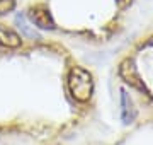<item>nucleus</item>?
<instances>
[{
	"label": "nucleus",
	"mask_w": 153,
	"mask_h": 145,
	"mask_svg": "<svg viewBox=\"0 0 153 145\" xmlns=\"http://www.w3.org/2000/svg\"><path fill=\"white\" fill-rule=\"evenodd\" d=\"M68 85H70L71 96L78 101H87L92 94V77L88 75L87 70L75 67L70 72L68 77Z\"/></svg>",
	"instance_id": "1"
},
{
	"label": "nucleus",
	"mask_w": 153,
	"mask_h": 145,
	"mask_svg": "<svg viewBox=\"0 0 153 145\" xmlns=\"http://www.w3.org/2000/svg\"><path fill=\"white\" fill-rule=\"evenodd\" d=\"M29 19L34 26H38L41 29H51L55 24H53V19L49 16L48 10H44L41 7H36V9H31L29 10Z\"/></svg>",
	"instance_id": "2"
},
{
	"label": "nucleus",
	"mask_w": 153,
	"mask_h": 145,
	"mask_svg": "<svg viewBox=\"0 0 153 145\" xmlns=\"http://www.w3.org/2000/svg\"><path fill=\"white\" fill-rule=\"evenodd\" d=\"M0 46H5V48H19L21 46V36L14 29L0 24Z\"/></svg>",
	"instance_id": "3"
},
{
	"label": "nucleus",
	"mask_w": 153,
	"mask_h": 145,
	"mask_svg": "<svg viewBox=\"0 0 153 145\" xmlns=\"http://www.w3.org/2000/svg\"><path fill=\"white\" fill-rule=\"evenodd\" d=\"M16 24L19 26V29H21V33L24 34V36H27V38H33V39H38L39 34L34 31L31 26L27 24V21H26V17L22 16V14H17L16 16Z\"/></svg>",
	"instance_id": "4"
},
{
	"label": "nucleus",
	"mask_w": 153,
	"mask_h": 145,
	"mask_svg": "<svg viewBox=\"0 0 153 145\" xmlns=\"http://www.w3.org/2000/svg\"><path fill=\"white\" fill-rule=\"evenodd\" d=\"M121 75L128 80V82H131V84H138V72L134 65H133V61H124L123 63V67H121Z\"/></svg>",
	"instance_id": "5"
},
{
	"label": "nucleus",
	"mask_w": 153,
	"mask_h": 145,
	"mask_svg": "<svg viewBox=\"0 0 153 145\" xmlns=\"http://www.w3.org/2000/svg\"><path fill=\"white\" fill-rule=\"evenodd\" d=\"M14 7H16V0H0V14L14 10Z\"/></svg>",
	"instance_id": "6"
},
{
	"label": "nucleus",
	"mask_w": 153,
	"mask_h": 145,
	"mask_svg": "<svg viewBox=\"0 0 153 145\" xmlns=\"http://www.w3.org/2000/svg\"><path fill=\"white\" fill-rule=\"evenodd\" d=\"M128 2H129V0H121V4H128Z\"/></svg>",
	"instance_id": "7"
}]
</instances>
